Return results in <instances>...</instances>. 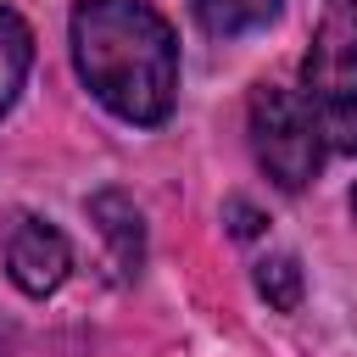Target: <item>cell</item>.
Here are the masks:
<instances>
[{
  "instance_id": "277c9868",
  "label": "cell",
  "mask_w": 357,
  "mask_h": 357,
  "mask_svg": "<svg viewBox=\"0 0 357 357\" xmlns=\"http://www.w3.org/2000/svg\"><path fill=\"white\" fill-rule=\"evenodd\" d=\"M6 268H11V284L22 296H50L67 279V268H73V245H67V234L56 223L22 218L11 245H6Z\"/></svg>"
},
{
  "instance_id": "30bf717a",
  "label": "cell",
  "mask_w": 357,
  "mask_h": 357,
  "mask_svg": "<svg viewBox=\"0 0 357 357\" xmlns=\"http://www.w3.org/2000/svg\"><path fill=\"white\" fill-rule=\"evenodd\" d=\"M351 212H357V184H351Z\"/></svg>"
},
{
  "instance_id": "9c48e42d",
  "label": "cell",
  "mask_w": 357,
  "mask_h": 357,
  "mask_svg": "<svg viewBox=\"0 0 357 357\" xmlns=\"http://www.w3.org/2000/svg\"><path fill=\"white\" fill-rule=\"evenodd\" d=\"M229 212L240 218V223H234V234H257V212H251V206H240V201H234Z\"/></svg>"
},
{
  "instance_id": "ba28073f",
  "label": "cell",
  "mask_w": 357,
  "mask_h": 357,
  "mask_svg": "<svg viewBox=\"0 0 357 357\" xmlns=\"http://www.w3.org/2000/svg\"><path fill=\"white\" fill-rule=\"evenodd\" d=\"M257 290H262L279 312H290V307L301 301V268H296V257H268V262H257Z\"/></svg>"
},
{
  "instance_id": "3957f363",
  "label": "cell",
  "mask_w": 357,
  "mask_h": 357,
  "mask_svg": "<svg viewBox=\"0 0 357 357\" xmlns=\"http://www.w3.org/2000/svg\"><path fill=\"white\" fill-rule=\"evenodd\" d=\"M251 151L279 190H307L318 178L329 139H324L312 106L301 100V89H284V84L251 89Z\"/></svg>"
},
{
  "instance_id": "5b68a950",
  "label": "cell",
  "mask_w": 357,
  "mask_h": 357,
  "mask_svg": "<svg viewBox=\"0 0 357 357\" xmlns=\"http://www.w3.org/2000/svg\"><path fill=\"white\" fill-rule=\"evenodd\" d=\"M89 218H95V229L106 234L117 273H139V262H145V223H139V206H134L128 195H117V190H100V195L89 201Z\"/></svg>"
},
{
  "instance_id": "52a82bcc",
  "label": "cell",
  "mask_w": 357,
  "mask_h": 357,
  "mask_svg": "<svg viewBox=\"0 0 357 357\" xmlns=\"http://www.w3.org/2000/svg\"><path fill=\"white\" fill-rule=\"evenodd\" d=\"M28 67H33V33H28V22L11 6H0V117L11 112Z\"/></svg>"
},
{
  "instance_id": "6da1fadb",
  "label": "cell",
  "mask_w": 357,
  "mask_h": 357,
  "mask_svg": "<svg viewBox=\"0 0 357 357\" xmlns=\"http://www.w3.org/2000/svg\"><path fill=\"white\" fill-rule=\"evenodd\" d=\"M73 61L89 95L123 123H167L178 100V39L145 0H78Z\"/></svg>"
},
{
  "instance_id": "8992f818",
  "label": "cell",
  "mask_w": 357,
  "mask_h": 357,
  "mask_svg": "<svg viewBox=\"0 0 357 357\" xmlns=\"http://www.w3.org/2000/svg\"><path fill=\"white\" fill-rule=\"evenodd\" d=\"M190 11L212 39H240V33L268 28L279 17V0H190Z\"/></svg>"
},
{
  "instance_id": "7a4b0ae2",
  "label": "cell",
  "mask_w": 357,
  "mask_h": 357,
  "mask_svg": "<svg viewBox=\"0 0 357 357\" xmlns=\"http://www.w3.org/2000/svg\"><path fill=\"white\" fill-rule=\"evenodd\" d=\"M301 100L312 106L329 151H357V0H324L301 61Z\"/></svg>"
}]
</instances>
